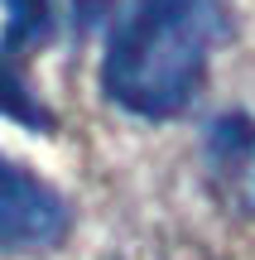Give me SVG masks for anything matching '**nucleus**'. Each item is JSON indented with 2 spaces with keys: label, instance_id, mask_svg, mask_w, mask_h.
<instances>
[{
  "label": "nucleus",
  "instance_id": "1",
  "mask_svg": "<svg viewBox=\"0 0 255 260\" xmlns=\"http://www.w3.org/2000/svg\"><path fill=\"white\" fill-rule=\"evenodd\" d=\"M227 34L217 0H135L111 29L101 87L116 106L150 121L183 116Z\"/></svg>",
  "mask_w": 255,
  "mask_h": 260
},
{
  "label": "nucleus",
  "instance_id": "2",
  "mask_svg": "<svg viewBox=\"0 0 255 260\" xmlns=\"http://www.w3.org/2000/svg\"><path fill=\"white\" fill-rule=\"evenodd\" d=\"M67 236V203L24 164L0 154V251H53Z\"/></svg>",
  "mask_w": 255,
  "mask_h": 260
},
{
  "label": "nucleus",
  "instance_id": "3",
  "mask_svg": "<svg viewBox=\"0 0 255 260\" xmlns=\"http://www.w3.org/2000/svg\"><path fill=\"white\" fill-rule=\"evenodd\" d=\"M5 5V34H0V58L15 63L24 48L44 44L53 34V10L48 0H0Z\"/></svg>",
  "mask_w": 255,
  "mask_h": 260
},
{
  "label": "nucleus",
  "instance_id": "4",
  "mask_svg": "<svg viewBox=\"0 0 255 260\" xmlns=\"http://www.w3.org/2000/svg\"><path fill=\"white\" fill-rule=\"evenodd\" d=\"M250 154H255V121L250 116H222V121H212V130H207V159L222 169V174L246 169Z\"/></svg>",
  "mask_w": 255,
  "mask_h": 260
},
{
  "label": "nucleus",
  "instance_id": "5",
  "mask_svg": "<svg viewBox=\"0 0 255 260\" xmlns=\"http://www.w3.org/2000/svg\"><path fill=\"white\" fill-rule=\"evenodd\" d=\"M0 116H10V121H19V125H29V130H39V135H48V130L58 125L53 111L29 92V82L19 77V68L5 63V58H0Z\"/></svg>",
  "mask_w": 255,
  "mask_h": 260
}]
</instances>
